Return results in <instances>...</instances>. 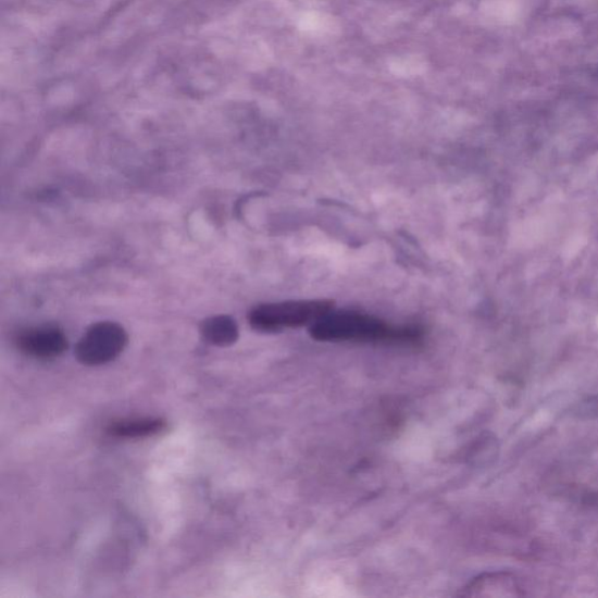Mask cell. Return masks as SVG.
Instances as JSON below:
<instances>
[{"mask_svg": "<svg viewBox=\"0 0 598 598\" xmlns=\"http://www.w3.org/2000/svg\"><path fill=\"white\" fill-rule=\"evenodd\" d=\"M312 339L324 342H365L413 345L423 339L419 325H390L358 311L328 312L309 327Z\"/></svg>", "mask_w": 598, "mask_h": 598, "instance_id": "6da1fadb", "label": "cell"}, {"mask_svg": "<svg viewBox=\"0 0 598 598\" xmlns=\"http://www.w3.org/2000/svg\"><path fill=\"white\" fill-rule=\"evenodd\" d=\"M335 310L329 299H306L261 304L248 314V322L258 333L276 334L288 328L311 326Z\"/></svg>", "mask_w": 598, "mask_h": 598, "instance_id": "7a4b0ae2", "label": "cell"}, {"mask_svg": "<svg viewBox=\"0 0 598 598\" xmlns=\"http://www.w3.org/2000/svg\"><path fill=\"white\" fill-rule=\"evenodd\" d=\"M129 342L124 327L114 322L92 324L77 341L75 357L86 366H102L117 359Z\"/></svg>", "mask_w": 598, "mask_h": 598, "instance_id": "3957f363", "label": "cell"}, {"mask_svg": "<svg viewBox=\"0 0 598 598\" xmlns=\"http://www.w3.org/2000/svg\"><path fill=\"white\" fill-rule=\"evenodd\" d=\"M15 346L29 358L51 360L67 351L68 339L61 328L45 325L23 329L15 337Z\"/></svg>", "mask_w": 598, "mask_h": 598, "instance_id": "277c9868", "label": "cell"}, {"mask_svg": "<svg viewBox=\"0 0 598 598\" xmlns=\"http://www.w3.org/2000/svg\"><path fill=\"white\" fill-rule=\"evenodd\" d=\"M463 597H518L522 596L519 582L510 573H485L471 580L462 589Z\"/></svg>", "mask_w": 598, "mask_h": 598, "instance_id": "5b68a950", "label": "cell"}, {"mask_svg": "<svg viewBox=\"0 0 598 598\" xmlns=\"http://www.w3.org/2000/svg\"><path fill=\"white\" fill-rule=\"evenodd\" d=\"M167 423L161 418L120 420L109 424L107 433L117 438H147L163 433Z\"/></svg>", "mask_w": 598, "mask_h": 598, "instance_id": "8992f818", "label": "cell"}, {"mask_svg": "<svg viewBox=\"0 0 598 598\" xmlns=\"http://www.w3.org/2000/svg\"><path fill=\"white\" fill-rule=\"evenodd\" d=\"M200 334L204 341L216 348H229L239 340L240 329L238 323L232 317L220 314L203 321L200 325Z\"/></svg>", "mask_w": 598, "mask_h": 598, "instance_id": "52a82bcc", "label": "cell"}]
</instances>
